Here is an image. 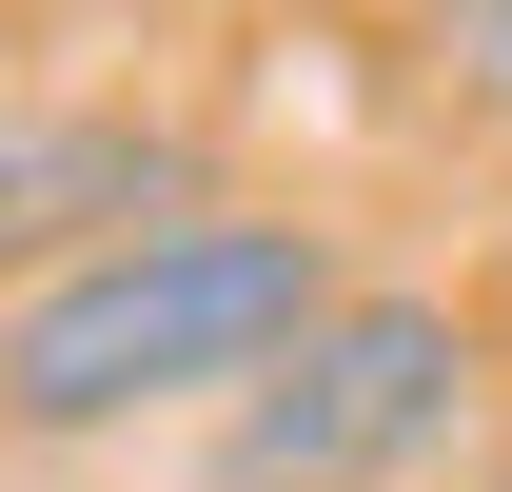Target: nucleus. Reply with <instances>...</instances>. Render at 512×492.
<instances>
[{
	"mask_svg": "<svg viewBox=\"0 0 512 492\" xmlns=\"http://www.w3.org/2000/svg\"><path fill=\"white\" fill-rule=\"evenodd\" d=\"M335 296H355L335 217L178 197V217H138L119 256L0 296V453H79V433H138V414H237Z\"/></svg>",
	"mask_w": 512,
	"mask_h": 492,
	"instance_id": "f257e3e1",
	"label": "nucleus"
},
{
	"mask_svg": "<svg viewBox=\"0 0 512 492\" xmlns=\"http://www.w3.org/2000/svg\"><path fill=\"white\" fill-rule=\"evenodd\" d=\"M473 374H493V335H473L453 296H394V276H355V296H335L296 355L256 374L237 414H217L197 492H394V473H434V453H453Z\"/></svg>",
	"mask_w": 512,
	"mask_h": 492,
	"instance_id": "f03ea898",
	"label": "nucleus"
},
{
	"mask_svg": "<svg viewBox=\"0 0 512 492\" xmlns=\"http://www.w3.org/2000/svg\"><path fill=\"white\" fill-rule=\"evenodd\" d=\"M178 197H217L178 119H119V99L0 119V296H40V276H79V256H119L138 217H178Z\"/></svg>",
	"mask_w": 512,
	"mask_h": 492,
	"instance_id": "7ed1b4c3",
	"label": "nucleus"
},
{
	"mask_svg": "<svg viewBox=\"0 0 512 492\" xmlns=\"http://www.w3.org/2000/svg\"><path fill=\"white\" fill-rule=\"evenodd\" d=\"M414 60H434L453 119H493V138H512V0H414Z\"/></svg>",
	"mask_w": 512,
	"mask_h": 492,
	"instance_id": "20e7f679",
	"label": "nucleus"
}]
</instances>
